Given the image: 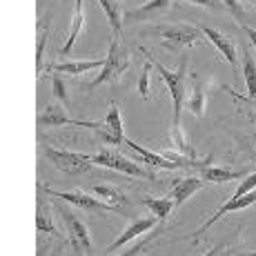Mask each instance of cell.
<instances>
[{
	"instance_id": "obj_1",
	"label": "cell",
	"mask_w": 256,
	"mask_h": 256,
	"mask_svg": "<svg viewBox=\"0 0 256 256\" xmlns=\"http://www.w3.org/2000/svg\"><path fill=\"white\" fill-rule=\"evenodd\" d=\"M154 67L158 70L160 78L167 82V90H170V96H172V102H174V122H180V112H183V105H185V78H187V54L180 60V67L176 72L167 70L163 62L158 60H152Z\"/></svg>"
},
{
	"instance_id": "obj_2",
	"label": "cell",
	"mask_w": 256,
	"mask_h": 256,
	"mask_svg": "<svg viewBox=\"0 0 256 256\" xmlns=\"http://www.w3.org/2000/svg\"><path fill=\"white\" fill-rule=\"evenodd\" d=\"M130 62H132V58L127 54V49H122L118 40H112L110 54H107L100 74L96 76V80L87 82L85 87H100V85H107V82H118L120 76L125 74V70L130 67Z\"/></svg>"
},
{
	"instance_id": "obj_3",
	"label": "cell",
	"mask_w": 256,
	"mask_h": 256,
	"mask_svg": "<svg viewBox=\"0 0 256 256\" xmlns=\"http://www.w3.org/2000/svg\"><path fill=\"white\" fill-rule=\"evenodd\" d=\"M92 163L110 167V170L122 172V174H130V176H138V178H150V180L156 178L152 167H142L140 163H136L134 158H125V156L116 154V152H112V150H102V152H98V154H94Z\"/></svg>"
},
{
	"instance_id": "obj_4",
	"label": "cell",
	"mask_w": 256,
	"mask_h": 256,
	"mask_svg": "<svg viewBox=\"0 0 256 256\" xmlns=\"http://www.w3.org/2000/svg\"><path fill=\"white\" fill-rule=\"evenodd\" d=\"M42 152H45V158H47L54 167H56L58 172H62V174H70V176L85 174V172L94 165V163H92V156L78 154V152L54 150V147H45Z\"/></svg>"
},
{
	"instance_id": "obj_5",
	"label": "cell",
	"mask_w": 256,
	"mask_h": 256,
	"mask_svg": "<svg viewBox=\"0 0 256 256\" xmlns=\"http://www.w3.org/2000/svg\"><path fill=\"white\" fill-rule=\"evenodd\" d=\"M156 32L163 36L165 45L172 49H185L196 42H205V34L198 27H190V24H174V27H158Z\"/></svg>"
},
{
	"instance_id": "obj_6",
	"label": "cell",
	"mask_w": 256,
	"mask_h": 256,
	"mask_svg": "<svg viewBox=\"0 0 256 256\" xmlns=\"http://www.w3.org/2000/svg\"><path fill=\"white\" fill-rule=\"evenodd\" d=\"M60 216L67 225V232H70V243L76 254H90L92 252V238L87 232V225L82 223L78 216H74V212L67 205H60Z\"/></svg>"
},
{
	"instance_id": "obj_7",
	"label": "cell",
	"mask_w": 256,
	"mask_h": 256,
	"mask_svg": "<svg viewBox=\"0 0 256 256\" xmlns=\"http://www.w3.org/2000/svg\"><path fill=\"white\" fill-rule=\"evenodd\" d=\"M45 192L49 196H56L58 200L72 203V205H76V208H80L85 212H112V210H116L114 205L102 203L96 194L90 196V194H85V192H80V190H76V192H54V190H49V187H45Z\"/></svg>"
},
{
	"instance_id": "obj_8",
	"label": "cell",
	"mask_w": 256,
	"mask_h": 256,
	"mask_svg": "<svg viewBox=\"0 0 256 256\" xmlns=\"http://www.w3.org/2000/svg\"><path fill=\"white\" fill-rule=\"evenodd\" d=\"M122 145H125L130 152H134V154H136L134 160H138V163H145L147 167H152V170H180V165L176 163V160L167 158L165 154H154V152L140 147L138 142H134L132 138H125V140H122Z\"/></svg>"
},
{
	"instance_id": "obj_9",
	"label": "cell",
	"mask_w": 256,
	"mask_h": 256,
	"mask_svg": "<svg viewBox=\"0 0 256 256\" xmlns=\"http://www.w3.org/2000/svg\"><path fill=\"white\" fill-rule=\"evenodd\" d=\"M105 142L110 145H120L125 140L122 136V120H120V112H118V105L116 102H110V110H107V116H105V122L100 125V130L96 132Z\"/></svg>"
},
{
	"instance_id": "obj_10",
	"label": "cell",
	"mask_w": 256,
	"mask_h": 256,
	"mask_svg": "<svg viewBox=\"0 0 256 256\" xmlns=\"http://www.w3.org/2000/svg\"><path fill=\"white\" fill-rule=\"evenodd\" d=\"M38 125L42 127H56V125H78V127H87V130H94L98 132L100 130L102 122H92V120H74V118H70L65 114V110L62 107H54L49 105L45 114L38 116Z\"/></svg>"
},
{
	"instance_id": "obj_11",
	"label": "cell",
	"mask_w": 256,
	"mask_h": 256,
	"mask_svg": "<svg viewBox=\"0 0 256 256\" xmlns=\"http://www.w3.org/2000/svg\"><path fill=\"white\" fill-rule=\"evenodd\" d=\"M254 203H256V190H252L250 194H245V196H236V194H234L232 198H230L228 203L223 205V208H218V212H216V214L210 216V220L198 230V232H196V236H200L203 232H208L212 225H214L216 220L223 218L225 214H230V212H236V210H245V208H250V205H254Z\"/></svg>"
},
{
	"instance_id": "obj_12",
	"label": "cell",
	"mask_w": 256,
	"mask_h": 256,
	"mask_svg": "<svg viewBox=\"0 0 256 256\" xmlns=\"http://www.w3.org/2000/svg\"><path fill=\"white\" fill-rule=\"evenodd\" d=\"M172 0H150V2L140 4V7L132 9L130 14H125L122 20L127 22H142V20H152V18H160L163 14L170 12Z\"/></svg>"
},
{
	"instance_id": "obj_13",
	"label": "cell",
	"mask_w": 256,
	"mask_h": 256,
	"mask_svg": "<svg viewBox=\"0 0 256 256\" xmlns=\"http://www.w3.org/2000/svg\"><path fill=\"white\" fill-rule=\"evenodd\" d=\"M156 220H158L156 216H152V218H138V220H134V223H132L130 228L125 230V232L118 236V238L110 245V248H107V252H114V250H120L122 245H127L132 238H136V236H140V234L150 232V230L156 225Z\"/></svg>"
},
{
	"instance_id": "obj_14",
	"label": "cell",
	"mask_w": 256,
	"mask_h": 256,
	"mask_svg": "<svg viewBox=\"0 0 256 256\" xmlns=\"http://www.w3.org/2000/svg\"><path fill=\"white\" fill-rule=\"evenodd\" d=\"M203 34H205V38L208 40L214 42V47H216V52L220 54V56L225 58V60L230 62V65L236 70V47H234V42L230 40L225 34H220L218 29H212V27H205L203 29Z\"/></svg>"
},
{
	"instance_id": "obj_15",
	"label": "cell",
	"mask_w": 256,
	"mask_h": 256,
	"mask_svg": "<svg viewBox=\"0 0 256 256\" xmlns=\"http://www.w3.org/2000/svg\"><path fill=\"white\" fill-rule=\"evenodd\" d=\"M205 180L203 178H194V176H185V178L176 180L174 187H172V198H174V208H180L187 198H190L194 192L203 190Z\"/></svg>"
},
{
	"instance_id": "obj_16",
	"label": "cell",
	"mask_w": 256,
	"mask_h": 256,
	"mask_svg": "<svg viewBox=\"0 0 256 256\" xmlns=\"http://www.w3.org/2000/svg\"><path fill=\"white\" fill-rule=\"evenodd\" d=\"M105 58H96V60H74V62H60V65H49V72L56 74H70V76H78V74L94 72V70H102Z\"/></svg>"
},
{
	"instance_id": "obj_17",
	"label": "cell",
	"mask_w": 256,
	"mask_h": 256,
	"mask_svg": "<svg viewBox=\"0 0 256 256\" xmlns=\"http://www.w3.org/2000/svg\"><path fill=\"white\" fill-rule=\"evenodd\" d=\"M82 24H85V14H82V0H76V2H74V16H72V24H70V34H67L65 45H62V47H60V52H58L60 56H70V54H72V47H74V42H76L78 34H80Z\"/></svg>"
},
{
	"instance_id": "obj_18",
	"label": "cell",
	"mask_w": 256,
	"mask_h": 256,
	"mask_svg": "<svg viewBox=\"0 0 256 256\" xmlns=\"http://www.w3.org/2000/svg\"><path fill=\"white\" fill-rule=\"evenodd\" d=\"M200 174H203L205 183H228V180L240 178V176H243V172H232V170H225V167L200 165Z\"/></svg>"
},
{
	"instance_id": "obj_19",
	"label": "cell",
	"mask_w": 256,
	"mask_h": 256,
	"mask_svg": "<svg viewBox=\"0 0 256 256\" xmlns=\"http://www.w3.org/2000/svg\"><path fill=\"white\" fill-rule=\"evenodd\" d=\"M243 76L248 85V98H256V60L252 58V52H243Z\"/></svg>"
},
{
	"instance_id": "obj_20",
	"label": "cell",
	"mask_w": 256,
	"mask_h": 256,
	"mask_svg": "<svg viewBox=\"0 0 256 256\" xmlns=\"http://www.w3.org/2000/svg\"><path fill=\"white\" fill-rule=\"evenodd\" d=\"M92 194H96L98 198H102L105 203L114 205V208H122V205H127V198L118 190H114L112 185H96L92 190Z\"/></svg>"
},
{
	"instance_id": "obj_21",
	"label": "cell",
	"mask_w": 256,
	"mask_h": 256,
	"mask_svg": "<svg viewBox=\"0 0 256 256\" xmlns=\"http://www.w3.org/2000/svg\"><path fill=\"white\" fill-rule=\"evenodd\" d=\"M142 203L147 205V208L152 210V214L156 216V218L163 223L167 220V216H170L172 208H174V198H142Z\"/></svg>"
},
{
	"instance_id": "obj_22",
	"label": "cell",
	"mask_w": 256,
	"mask_h": 256,
	"mask_svg": "<svg viewBox=\"0 0 256 256\" xmlns=\"http://www.w3.org/2000/svg\"><path fill=\"white\" fill-rule=\"evenodd\" d=\"M49 14L45 16V20L40 24V32H38V42H36V70H38V78L42 76V54L47 47V38H49Z\"/></svg>"
},
{
	"instance_id": "obj_23",
	"label": "cell",
	"mask_w": 256,
	"mask_h": 256,
	"mask_svg": "<svg viewBox=\"0 0 256 256\" xmlns=\"http://www.w3.org/2000/svg\"><path fill=\"white\" fill-rule=\"evenodd\" d=\"M100 2V7L105 9L107 18H110V24L114 27L116 34H120V27H122V12H120V4H118V0H98Z\"/></svg>"
},
{
	"instance_id": "obj_24",
	"label": "cell",
	"mask_w": 256,
	"mask_h": 256,
	"mask_svg": "<svg viewBox=\"0 0 256 256\" xmlns=\"http://www.w3.org/2000/svg\"><path fill=\"white\" fill-rule=\"evenodd\" d=\"M185 107L192 112L194 116H203L205 114V94L198 90V87H194L190 94V98L185 100Z\"/></svg>"
},
{
	"instance_id": "obj_25",
	"label": "cell",
	"mask_w": 256,
	"mask_h": 256,
	"mask_svg": "<svg viewBox=\"0 0 256 256\" xmlns=\"http://www.w3.org/2000/svg\"><path fill=\"white\" fill-rule=\"evenodd\" d=\"M36 228L40 232H47V234H54L56 228L52 223V214H49V208L47 205H38V214H36Z\"/></svg>"
},
{
	"instance_id": "obj_26",
	"label": "cell",
	"mask_w": 256,
	"mask_h": 256,
	"mask_svg": "<svg viewBox=\"0 0 256 256\" xmlns=\"http://www.w3.org/2000/svg\"><path fill=\"white\" fill-rule=\"evenodd\" d=\"M150 72H152V58L145 62V70H142L140 80H138V92L145 100H150Z\"/></svg>"
},
{
	"instance_id": "obj_27",
	"label": "cell",
	"mask_w": 256,
	"mask_h": 256,
	"mask_svg": "<svg viewBox=\"0 0 256 256\" xmlns=\"http://www.w3.org/2000/svg\"><path fill=\"white\" fill-rule=\"evenodd\" d=\"M52 87H54V96H56L58 100L62 102V105H67V90H65V82H62L60 74L54 72V76H52Z\"/></svg>"
},
{
	"instance_id": "obj_28",
	"label": "cell",
	"mask_w": 256,
	"mask_h": 256,
	"mask_svg": "<svg viewBox=\"0 0 256 256\" xmlns=\"http://www.w3.org/2000/svg\"><path fill=\"white\" fill-rule=\"evenodd\" d=\"M220 2L225 4V7L230 9V12L236 16V20H238L240 24H243V9H240V4H238V0H220Z\"/></svg>"
},
{
	"instance_id": "obj_29",
	"label": "cell",
	"mask_w": 256,
	"mask_h": 256,
	"mask_svg": "<svg viewBox=\"0 0 256 256\" xmlns=\"http://www.w3.org/2000/svg\"><path fill=\"white\" fill-rule=\"evenodd\" d=\"M192 4H200V7H208V9H218V7H225L220 0H187Z\"/></svg>"
},
{
	"instance_id": "obj_30",
	"label": "cell",
	"mask_w": 256,
	"mask_h": 256,
	"mask_svg": "<svg viewBox=\"0 0 256 256\" xmlns=\"http://www.w3.org/2000/svg\"><path fill=\"white\" fill-rule=\"evenodd\" d=\"M243 32H245V34H248V36H250V40H252V45L256 47V29H252V27H248V24H245V22H243Z\"/></svg>"
},
{
	"instance_id": "obj_31",
	"label": "cell",
	"mask_w": 256,
	"mask_h": 256,
	"mask_svg": "<svg viewBox=\"0 0 256 256\" xmlns=\"http://www.w3.org/2000/svg\"><path fill=\"white\" fill-rule=\"evenodd\" d=\"M250 2H254V4H256V0H250Z\"/></svg>"
},
{
	"instance_id": "obj_32",
	"label": "cell",
	"mask_w": 256,
	"mask_h": 256,
	"mask_svg": "<svg viewBox=\"0 0 256 256\" xmlns=\"http://www.w3.org/2000/svg\"><path fill=\"white\" fill-rule=\"evenodd\" d=\"M254 256H256V252H254Z\"/></svg>"
}]
</instances>
